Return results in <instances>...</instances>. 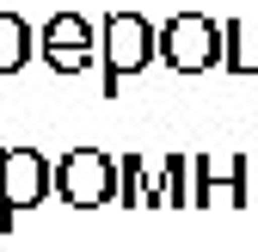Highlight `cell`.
<instances>
[{
    "mask_svg": "<svg viewBox=\"0 0 258 252\" xmlns=\"http://www.w3.org/2000/svg\"><path fill=\"white\" fill-rule=\"evenodd\" d=\"M160 55V31L148 13H111L99 25V68H105V99H117V80L142 74Z\"/></svg>",
    "mask_w": 258,
    "mask_h": 252,
    "instance_id": "6da1fadb",
    "label": "cell"
},
{
    "mask_svg": "<svg viewBox=\"0 0 258 252\" xmlns=\"http://www.w3.org/2000/svg\"><path fill=\"white\" fill-rule=\"evenodd\" d=\"M221 49H228V37H221V25L209 13H172L166 25H160V61H166L172 74L221 68Z\"/></svg>",
    "mask_w": 258,
    "mask_h": 252,
    "instance_id": "7a4b0ae2",
    "label": "cell"
},
{
    "mask_svg": "<svg viewBox=\"0 0 258 252\" xmlns=\"http://www.w3.org/2000/svg\"><path fill=\"white\" fill-rule=\"evenodd\" d=\"M55 191H61V203H74V209L117 203V160L105 148H68L55 160Z\"/></svg>",
    "mask_w": 258,
    "mask_h": 252,
    "instance_id": "3957f363",
    "label": "cell"
},
{
    "mask_svg": "<svg viewBox=\"0 0 258 252\" xmlns=\"http://www.w3.org/2000/svg\"><path fill=\"white\" fill-rule=\"evenodd\" d=\"M55 191V160H43L37 148H7V184H0V228H13V215L37 209Z\"/></svg>",
    "mask_w": 258,
    "mask_h": 252,
    "instance_id": "277c9868",
    "label": "cell"
},
{
    "mask_svg": "<svg viewBox=\"0 0 258 252\" xmlns=\"http://www.w3.org/2000/svg\"><path fill=\"white\" fill-rule=\"evenodd\" d=\"M37 55L49 61L55 74H86L92 61H99V31H92L80 13H55L37 31Z\"/></svg>",
    "mask_w": 258,
    "mask_h": 252,
    "instance_id": "5b68a950",
    "label": "cell"
},
{
    "mask_svg": "<svg viewBox=\"0 0 258 252\" xmlns=\"http://www.w3.org/2000/svg\"><path fill=\"white\" fill-rule=\"evenodd\" d=\"M190 172H197V197L190 203H221V209H240L252 203V160L246 154H203V160H190Z\"/></svg>",
    "mask_w": 258,
    "mask_h": 252,
    "instance_id": "8992f818",
    "label": "cell"
},
{
    "mask_svg": "<svg viewBox=\"0 0 258 252\" xmlns=\"http://www.w3.org/2000/svg\"><path fill=\"white\" fill-rule=\"evenodd\" d=\"M31 55H37V37H31V25L7 7V0H0V80H7V74H19Z\"/></svg>",
    "mask_w": 258,
    "mask_h": 252,
    "instance_id": "52a82bcc",
    "label": "cell"
},
{
    "mask_svg": "<svg viewBox=\"0 0 258 252\" xmlns=\"http://www.w3.org/2000/svg\"><path fill=\"white\" fill-rule=\"evenodd\" d=\"M221 37H228L221 68H228V74H258V25L252 19H234V25H221Z\"/></svg>",
    "mask_w": 258,
    "mask_h": 252,
    "instance_id": "ba28073f",
    "label": "cell"
},
{
    "mask_svg": "<svg viewBox=\"0 0 258 252\" xmlns=\"http://www.w3.org/2000/svg\"><path fill=\"white\" fill-rule=\"evenodd\" d=\"M197 197V172H190L184 154H166V209H184Z\"/></svg>",
    "mask_w": 258,
    "mask_h": 252,
    "instance_id": "9c48e42d",
    "label": "cell"
},
{
    "mask_svg": "<svg viewBox=\"0 0 258 252\" xmlns=\"http://www.w3.org/2000/svg\"><path fill=\"white\" fill-rule=\"evenodd\" d=\"M117 203H129V209L142 203V154H123L117 160Z\"/></svg>",
    "mask_w": 258,
    "mask_h": 252,
    "instance_id": "30bf717a",
    "label": "cell"
},
{
    "mask_svg": "<svg viewBox=\"0 0 258 252\" xmlns=\"http://www.w3.org/2000/svg\"><path fill=\"white\" fill-rule=\"evenodd\" d=\"M142 203H166V154H160V160H154V154H142Z\"/></svg>",
    "mask_w": 258,
    "mask_h": 252,
    "instance_id": "8fae6325",
    "label": "cell"
},
{
    "mask_svg": "<svg viewBox=\"0 0 258 252\" xmlns=\"http://www.w3.org/2000/svg\"><path fill=\"white\" fill-rule=\"evenodd\" d=\"M0 184H7V148H0Z\"/></svg>",
    "mask_w": 258,
    "mask_h": 252,
    "instance_id": "7c38bea8",
    "label": "cell"
}]
</instances>
